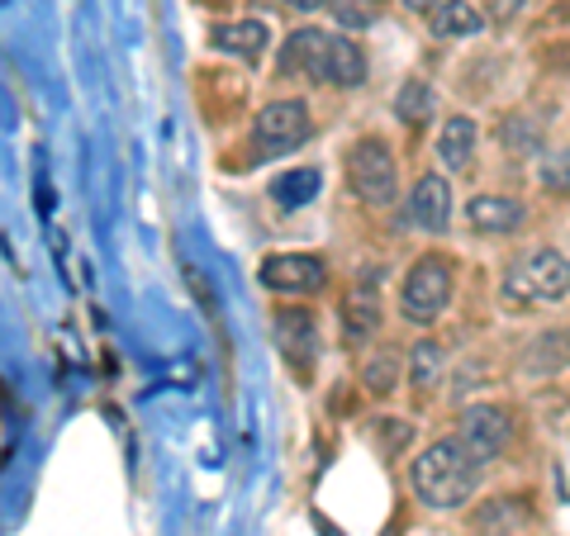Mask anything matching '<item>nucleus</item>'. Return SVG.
Masks as SVG:
<instances>
[{
    "mask_svg": "<svg viewBox=\"0 0 570 536\" xmlns=\"http://www.w3.org/2000/svg\"><path fill=\"white\" fill-rule=\"evenodd\" d=\"M281 77L352 91V86L366 81V58L352 39H343L333 29H295V33H285V48H281Z\"/></svg>",
    "mask_w": 570,
    "mask_h": 536,
    "instance_id": "obj_1",
    "label": "nucleus"
},
{
    "mask_svg": "<svg viewBox=\"0 0 570 536\" xmlns=\"http://www.w3.org/2000/svg\"><path fill=\"white\" fill-rule=\"evenodd\" d=\"M409 479H414V494L423 498L428 508L452 513V508H461V504H471L480 466L471 460L466 446H461L456 437H448V441H433V446H428V451L414 460Z\"/></svg>",
    "mask_w": 570,
    "mask_h": 536,
    "instance_id": "obj_2",
    "label": "nucleus"
},
{
    "mask_svg": "<svg viewBox=\"0 0 570 536\" xmlns=\"http://www.w3.org/2000/svg\"><path fill=\"white\" fill-rule=\"evenodd\" d=\"M504 304L509 309H542V304H557L570 295V257L538 247L523 261H513L504 271Z\"/></svg>",
    "mask_w": 570,
    "mask_h": 536,
    "instance_id": "obj_3",
    "label": "nucleus"
},
{
    "mask_svg": "<svg viewBox=\"0 0 570 536\" xmlns=\"http://www.w3.org/2000/svg\"><path fill=\"white\" fill-rule=\"evenodd\" d=\"M347 186L362 205H395L400 195V167H395V152L385 148L381 138H362L352 142L347 152Z\"/></svg>",
    "mask_w": 570,
    "mask_h": 536,
    "instance_id": "obj_4",
    "label": "nucleus"
},
{
    "mask_svg": "<svg viewBox=\"0 0 570 536\" xmlns=\"http://www.w3.org/2000/svg\"><path fill=\"white\" fill-rule=\"evenodd\" d=\"M309 133H314V119H309L305 100H272V105H262L257 119H253V148H257L262 162L266 157L305 148Z\"/></svg>",
    "mask_w": 570,
    "mask_h": 536,
    "instance_id": "obj_5",
    "label": "nucleus"
},
{
    "mask_svg": "<svg viewBox=\"0 0 570 536\" xmlns=\"http://www.w3.org/2000/svg\"><path fill=\"white\" fill-rule=\"evenodd\" d=\"M448 304H452V261H442V257H423L414 261V271H409L404 280V290H400V309L409 324H438L442 314H448Z\"/></svg>",
    "mask_w": 570,
    "mask_h": 536,
    "instance_id": "obj_6",
    "label": "nucleus"
},
{
    "mask_svg": "<svg viewBox=\"0 0 570 536\" xmlns=\"http://www.w3.org/2000/svg\"><path fill=\"white\" fill-rule=\"evenodd\" d=\"M257 276L272 295H314L318 285L328 280V266L314 252H272Z\"/></svg>",
    "mask_w": 570,
    "mask_h": 536,
    "instance_id": "obj_7",
    "label": "nucleus"
},
{
    "mask_svg": "<svg viewBox=\"0 0 570 536\" xmlns=\"http://www.w3.org/2000/svg\"><path fill=\"white\" fill-rule=\"evenodd\" d=\"M509 433H513V423H509L504 408L475 404V408H466V414H461V433H456V441L471 451L475 466H485V460H494V456L509 446Z\"/></svg>",
    "mask_w": 570,
    "mask_h": 536,
    "instance_id": "obj_8",
    "label": "nucleus"
},
{
    "mask_svg": "<svg viewBox=\"0 0 570 536\" xmlns=\"http://www.w3.org/2000/svg\"><path fill=\"white\" fill-rule=\"evenodd\" d=\"M266 43H272V33H266L262 20H224L209 29V48H219L238 62H262Z\"/></svg>",
    "mask_w": 570,
    "mask_h": 536,
    "instance_id": "obj_9",
    "label": "nucleus"
},
{
    "mask_svg": "<svg viewBox=\"0 0 570 536\" xmlns=\"http://www.w3.org/2000/svg\"><path fill=\"white\" fill-rule=\"evenodd\" d=\"M409 214H414V224L423 234H442L452 224V186L442 176H423L414 195H409Z\"/></svg>",
    "mask_w": 570,
    "mask_h": 536,
    "instance_id": "obj_10",
    "label": "nucleus"
},
{
    "mask_svg": "<svg viewBox=\"0 0 570 536\" xmlns=\"http://www.w3.org/2000/svg\"><path fill=\"white\" fill-rule=\"evenodd\" d=\"M466 219L480 234H519L523 228V205L509 195H475L466 205Z\"/></svg>",
    "mask_w": 570,
    "mask_h": 536,
    "instance_id": "obj_11",
    "label": "nucleus"
},
{
    "mask_svg": "<svg viewBox=\"0 0 570 536\" xmlns=\"http://www.w3.org/2000/svg\"><path fill=\"white\" fill-rule=\"evenodd\" d=\"M475 123L466 115H452L448 123H442V138H438V162L448 171H461L471 167V152H475Z\"/></svg>",
    "mask_w": 570,
    "mask_h": 536,
    "instance_id": "obj_12",
    "label": "nucleus"
},
{
    "mask_svg": "<svg viewBox=\"0 0 570 536\" xmlns=\"http://www.w3.org/2000/svg\"><path fill=\"white\" fill-rule=\"evenodd\" d=\"M490 20L485 10H475L471 0H442V6L433 10V33L438 39H471V33H480Z\"/></svg>",
    "mask_w": 570,
    "mask_h": 536,
    "instance_id": "obj_13",
    "label": "nucleus"
},
{
    "mask_svg": "<svg viewBox=\"0 0 570 536\" xmlns=\"http://www.w3.org/2000/svg\"><path fill=\"white\" fill-rule=\"evenodd\" d=\"M318 186H324V176H318L314 167H299V171H285L281 181L272 186V200L285 205V209H299V205H309Z\"/></svg>",
    "mask_w": 570,
    "mask_h": 536,
    "instance_id": "obj_14",
    "label": "nucleus"
},
{
    "mask_svg": "<svg viewBox=\"0 0 570 536\" xmlns=\"http://www.w3.org/2000/svg\"><path fill=\"white\" fill-rule=\"evenodd\" d=\"M395 115L404 123H428L438 115V91L428 81H404L400 96H395Z\"/></svg>",
    "mask_w": 570,
    "mask_h": 536,
    "instance_id": "obj_15",
    "label": "nucleus"
},
{
    "mask_svg": "<svg viewBox=\"0 0 570 536\" xmlns=\"http://www.w3.org/2000/svg\"><path fill=\"white\" fill-rule=\"evenodd\" d=\"M276 332H281V347H285V356H295V361H309L314 356V318L309 314H285L281 324H276Z\"/></svg>",
    "mask_w": 570,
    "mask_h": 536,
    "instance_id": "obj_16",
    "label": "nucleus"
},
{
    "mask_svg": "<svg viewBox=\"0 0 570 536\" xmlns=\"http://www.w3.org/2000/svg\"><path fill=\"white\" fill-rule=\"evenodd\" d=\"M343 324H347V337L356 343V337H371L381 324V309H376V295L371 290H352L347 304H343Z\"/></svg>",
    "mask_w": 570,
    "mask_h": 536,
    "instance_id": "obj_17",
    "label": "nucleus"
},
{
    "mask_svg": "<svg viewBox=\"0 0 570 536\" xmlns=\"http://www.w3.org/2000/svg\"><path fill=\"white\" fill-rule=\"evenodd\" d=\"M499 142H504L513 157H532V152H542V129L528 115H513V119H504V129H499Z\"/></svg>",
    "mask_w": 570,
    "mask_h": 536,
    "instance_id": "obj_18",
    "label": "nucleus"
},
{
    "mask_svg": "<svg viewBox=\"0 0 570 536\" xmlns=\"http://www.w3.org/2000/svg\"><path fill=\"white\" fill-rule=\"evenodd\" d=\"M438 375H442V347H438V343H419L414 356H409V380L428 389V385L438 380Z\"/></svg>",
    "mask_w": 570,
    "mask_h": 536,
    "instance_id": "obj_19",
    "label": "nucleus"
},
{
    "mask_svg": "<svg viewBox=\"0 0 570 536\" xmlns=\"http://www.w3.org/2000/svg\"><path fill=\"white\" fill-rule=\"evenodd\" d=\"M395 380H400V361H395V356H381V361L366 366V389H371V395H390Z\"/></svg>",
    "mask_w": 570,
    "mask_h": 536,
    "instance_id": "obj_20",
    "label": "nucleus"
},
{
    "mask_svg": "<svg viewBox=\"0 0 570 536\" xmlns=\"http://www.w3.org/2000/svg\"><path fill=\"white\" fill-rule=\"evenodd\" d=\"M542 186L570 195V148H566V152H551L547 162H542Z\"/></svg>",
    "mask_w": 570,
    "mask_h": 536,
    "instance_id": "obj_21",
    "label": "nucleus"
},
{
    "mask_svg": "<svg viewBox=\"0 0 570 536\" xmlns=\"http://www.w3.org/2000/svg\"><path fill=\"white\" fill-rule=\"evenodd\" d=\"M528 0H485V20L490 24H509L513 14H523Z\"/></svg>",
    "mask_w": 570,
    "mask_h": 536,
    "instance_id": "obj_22",
    "label": "nucleus"
},
{
    "mask_svg": "<svg viewBox=\"0 0 570 536\" xmlns=\"http://www.w3.org/2000/svg\"><path fill=\"white\" fill-rule=\"evenodd\" d=\"M404 10H414V14H428V10H438V0H404Z\"/></svg>",
    "mask_w": 570,
    "mask_h": 536,
    "instance_id": "obj_23",
    "label": "nucleus"
},
{
    "mask_svg": "<svg viewBox=\"0 0 570 536\" xmlns=\"http://www.w3.org/2000/svg\"><path fill=\"white\" fill-rule=\"evenodd\" d=\"M285 6H295V10H318V6H328V0H285Z\"/></svg>",
    "mask_w": 570,
    "mask_h": 536,
    "instance_id": "obj_24",
    "label": "nucleus"
}]
</instances>
